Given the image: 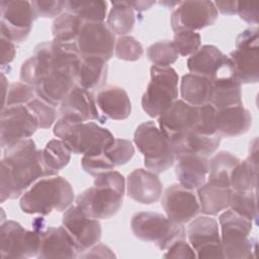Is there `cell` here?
<instances>
[{
	"label": "cell",
	"instance_id": "6da1fadb",
	"mask_svg": "<svg viewBox=\"0 0 259 259\" xmlns=\"http://www.w3.org/2000/svg\"><path fill=\"white\" fill-rule=\"evenodd\" d=\"M55 174L46 166L41 150L31 139L4 149L0 172V201L15 199L41 177Z\"/></svg>",
	"mask_w": 259,
	"mask_h": 259
},
{
	"label": "cell",
	"instance_id": "7a4b0ae2",
	"mask_svg": "<svg viewBox=\"0 0 259 259\" xmlns=\"http://www.w3.org/2000/svg\"><path fill=\"white\" fill-rule=\"evenodd\" d=\"M124 189V177L110 170L95 176L94 185L77 196L76 205L89 218L110 219L122 206Z\"/></svg>",
	"mask_w": 259,
	"mask_h": 259
},
{
	"label": "cell",
	"instance_id": "3957f363",
	"mask_svg": "<svg viewBox=\"0 0 259 259\" xmlns=\"http://www.w3.org/2000/svg\"><path fill=\"white\" fill-rule=\"evenodd\" d=\"M74 190L62 176L44 177L34 182L20 196L19 206L28 214L49 215L52 211H63L71 206Z\"/></svg>",
	"mask_w": 259,
	"mask_h": 259
},
{
	"label": "cell",
	"instance_id": "277c9868",
	"mask_svg": "<svg viewBox=\"0 0 259 259\" xmlns=\"http://www.w3.org/2000/svg\"><path fill=\"white\" fill-rule=\"evenodd\" d=\"M53 132L68 145L73 154L77 155L103 153L115 139L107 128L95 122H82L65 115H60Z\"/></svg>",
	"mask_w": 259,
	"mask_h": 259
},
{
	"label": "cell",
	"instance_id": "5b68a950",
	"mask_svg": "<svg viewBox=\"0 0 259 259\" xmlns=\"http://www.w3.org/2000/svg\"><path fill=\"white\" fill-rule=\"evenodd\" d=\"M224 258L249 259L255 257L256 242L251 238L253 222L228 209L219 217Z\"/></svg>",
	"mask_w": 259,
	"mask_h": 259
},
{
	"label": "cell",
	"instance_id": "8992f818",
	"mask_svg": "<svg viewBox=\"0 0 259 259\" xmlns=\"http://www.w3.org/2000/svg\"><path fill=\"white\" fill-rule=\"evenodd\" d=\"M134 143L144 156L145 167L156 174L168 170L176 160L169 140L154 121L138 125Z\"/></svg>",
	"mask_w": 259,
	"mask_h": 259
},
{
	"label": "cell",
	"instance_id": "52a82bcc",
	"mask_svg": "<svg viewBox=\"0 0 259 259\" xmlns=\"http://www.w3.org/2000/svg\"><path fill=\"white\" fill-rule=\"evenodd\" d=\"M131 227L138 239L153 242L162 251L166 250L175 241L186 238L183 224L173 223L159 212H137L132 218Z\"/></svg>",
	"mask_w": 259,
	"mask_h": 259
},
{
	"label": "cell",
	"instance_id": "ba28073f",
	"mask_svg": "<svg viewBox=\"0 0 259 259\" xmlns=\"http://www.w3.org/2000/svg\"><path fill=\"white\" fill-rule=\"evenodd\" d=\"M151 80L142 97V107L151 117H158L178 97L179 76L172 67L153 65Z\"/></svg>",
	"mask_w": 259,
	"mask_h": 259
},
{
	"label": "cell",
	"instance_id": "9c48e42d",
	"mask_svg": "<svg viewBox=\"0 0 259 259\" xmlns=\"http://www.w3.org/2000/svg\"><path fill=\"white\" fill-rule=\"evenodd\" d=\"M259 29L243 30L236 39V49L230 53L235 78L241 84L257 83L259 80Z\"/></svg>",
	"mask_w": 259,
	"mask_h": 259
},
{
	"label": "cell",
	"instance_id": "30bf717a",
	"mask_svg": "<svg viewBox=\"0 0 259 259\" xmlns=\"http://www.w3.org/2000/svg\"><path fill=\"white\" fill-rule=\"evenodd\" d=\"M39 231L24 229L19 223L6 221L0 227V254L3 259L36 257L39 249Z\"/></svg>",
	"mask_w": 259,
	"mask_h": 259
},
{
	"label": "cell",
	"instance_id": "8fae6325",
	"mask_svg": "<svg viewBox=\"0 0 259 259\" xmlns=\"http://www.w3.org/2000/svg\"><path fill=\"white\" fill-rule=\"evenodd\" d=\"M1 37L15 42L24 41L29 35L33 21L37 17L31 2L20 0H2Z\"/></svg>",
	"mask_w": 259,
	"mask_h": 259
},
{
	"label": "cell",
	"instance_id": "7c38bea8",
	"mask_svg": "<svg viewBox=\"0 0 259 259\" xmlns=\"http://www.w3.org/2000/svg\"><path fill=\"white\" fill-rule=\"evenodd\" d=\"M37 128V119L26 105L3 108L0 121L1 148L6 149L22 140L30 139Z\"/></svg>",
	"mask_w": 259,
	"mask_h": 259
},
{
	"label": "cell",
	"instance_id": "4fadbf2b",
	"mask_svg": "<svg viewBox=\"0 0 259 259\" xmlns=\"http://www.w3.org/2000/svg\"><path fill=\"white\" fill-rule=\"evenodd\" d=\"M189 244L197 258H224L219 223L210 215L195 217L186 229Z\"/></svg>",
	"mask_w": 259,
	"mask_h": 259
},
{
	"label": "cell",
	"instance_id": "5bb4252c",
	"mask_svg": "<svg viewBox=\"0 0 259 259\" xmlns=\"http://www.w3.org/2000/svg\"><path fill=\"white\" fill-rule=\"evenodd\" d=\"M114 33L104 22H82L76 45L81 58H98L107 62L115 48Z\"/></svg>",
	"mask_w": 259,
	"mask_h": 259
},
{
	"label": "cell",
	"instance_id": "9a60e30c",
	"mask_svg": "<svg viewBox=\"0 0 259 259\" xmlns=\"http://www.w3.org/2000/svg\"><path fill=\"white\" fill-rule=\"evenodd\" d=\"M218 18V10L211 1L195 0L180 2L171 14V27L174 32L195 31L212 25Z\"/></svg>",
	"mask_w": 259,
	"mask_h": 259
},
{
	"label": "cell",
	"instance_id": "2e32d148",
	"mask_svg": "<svg viewBox=\"0 0 259 259\" xmlns=\"http://www.w3.org/2000/svg\"><path fill=\"white\" fill-rule=\"evenodd\" d=\"M35 57L38 58L44 76L53 70L70 69L77 73L81 63V55L76 42L47 41L39 44L34 49Z\"/></svg>",
	"mask_w": 259,
	"mask_h": 259
},
{
	"label": "cell",
	"instance_id": "e0dca14e",
	"mask_svg": "<svg viewBox=\"0 0 259 259\" xmlns=\"http://www.w3.org/2000/svg\"><path fill=\"white\" fill-rule=\"evenodd\" d=\"M162 206L166 217L173 223L185 224L194 219L200 211L198 198L193 190L181 184H172L163 195Z\"/></svg>",
	"mask_w": 259,
	"mask_h": 259
},
{
	"label": "cell",
	"instance_id": "ac0fdd59",
	"mask_svg": "<svg viewBox=\"0 0 259 259\" xmlns=\"http://www.w3.org/2000/svg\"><path fill=\"white\" fill-rule=\"evenodd\" d=\"M62 223L75 240L80 254L97 244L101 238L99 221L87 217L77 205H71L65 210Z\"/></svg>",
	"mask_w": 259,
	"mask_h": 259
},
{
	"label": "cell",
	"instance_id": "d6986e66",
	"mask_svg": "<svg viewBox=\"0 0 259 259\" xmlns=\"http://www.w3.org/2000/svg\"><path fill=\"white\" fill-rule=\"evenodd\" d=\"M196 117L197 106L177 99L158 116L159 128L172 143L194 130Z\"/></svg>",
	"mask_w": 259,
	"mask_h": 259
},
{
	"label": "cell",
	"instance_id": "ffe728a7",
	"mask_svg": "<svg viewBox=\"0 0 259 259\" xmlns=\"http://www.w3.org/2000/svg\"><path fill=\"white\" fill-rule=\"evenodd\" d=\"M40 243L37 258H77L78 246L64 226L48 227L39 231Z\"/></svg>",
	"mask_w": 259,
	"mask_h": 259
},
{
	"label": "cell",
	"instance_id": "44dd1931",
	"mask_svg": "<svg viewBox=\"0 0 259 259\" xmlns=\"http://www.w3.org/2000/svg\"><path fill=\"white\" fill-rule=\"evenodd\" d=\"M210 80L212 83L210 104L218 110L243 105L241 92L242 84L234 76L233 65L230 58Z\"/></svg>",
	"mask_w": 259,
	"mask_h": 259
},
{
	"label": "cell",
	"instance_id": "7402d4cb",
	"mask_svg": "<svg viewBox=\"0 0 259 259\" xmlns=\"http://www.w3.org/2000/svg\"><path fill=\"white\" fill-rule=\"evenodd\" d=\"M76 72L70 69L53 70L44 76L34 86L38 98L53 106L60 105L76 85Z\"/></svg>",
	"mask_w": 259,
	"mask_h": 259
},
{
	"label": "cell",
	"instance_id": "603a6c76",
	"mask_svg": "<svg viewBox=\"0 0 259 259\" xmlns=\"http://www.w3.org/2000/svg\"><path fill=\"white\" fill-rule=\"evenodd\" d=\"M127 195L135 201L151 204L158 201L162 194V182L158 175L150 170L135 169L126 179Z\"/></svg>",
	"mask_w": 259,
	"mask_h": 259
},
{
	"label": "cell",
	"instance_id": "cb8c5ba5",
	"mask_svg": "<svg viewBox=\"0 0 259 259\" xmlns=\"http://www.w3.org/2000/svg\"><path fill=\"white\" fill-rule=\"evenodd\" d=\"M59 113L60 115L69 116L82 122L89 120H100L104 122L99 115L92 94L78 85H75L62 101Z\"/></svg>",
	"mask_w": 259,
	"mask_h": 259
},
{
	"label": "cell",
	"instance_id": "d4e9b609",
	"mask_svg": "<svg viewBox=\"0 0 259 259\" xmlns=\"http://www.w3.org/2000/svg\"><path fill=\"white\" fill-rule=\"evenodd\" d=\"M175 173L179 184L194 190L203 185L208 173V160L206 157L192 154H182L176 157Z\"/></svg>",
	"mask_w": 259,
	"mask_h": 259
},
{
	"label": "cell",
	"instance_id": "484cf974",
	"mask_svg": "<svg viewBox=\"0 0 259 259\" xmlns=\"http://www.w3.org/2000/svg\"><path fill=\"white\" fill-rule=\"evenodd\" d=\"M96 104L106 117L115 120L125 119L132 112L128 94L118 86H107L101 89L97 93Z\"/></svg>",
	"mask_w": 259,
	"mask_h": 259
},
{
	"label": "cell",
	"instance_id": "4316f807",
	"mask_svg": "<svg viewBox=\"0 0 259 259\" xmlns=\"http://www.w3.org/2000/svg\"><path fill=\"white\" fill-rule=\"evenodd\" d=\"M228 60L229 56L223 54L217 47L204 45L188 58L187 68L191 74L211 79Z\"/></svg>",
	"mask_w": 259,
	"mask_h": 259
},
{
	"label": "cell",
	"instance_id": "83f0119b",
	"mask_svg": "<svg viewBox=\"0 0 259 259\" xmlns=\"http://www.w3.org/2000/svg\"><path fill=\"white\" fill-rule=\"evenodd\" d=\"M252 125V115L248 109L232 106L217 111V135L220 137H238L249 131Z\"/></svg>",
	"mask_w": 259,
	"mask_h": 259
},
{
	"label": "cell",
	"instance_id": "f1b7e54d",
	"mask_svg": "<svg viewBox=\"0 0 259 259\" xmlns=\"http://www.w3.org/2000/svg\"><path fill=\"white\" fill-rule=\"evenodd\" d=\"M258 179V143L255 138L250 144L249 156L234 168L230 186L236 191H252L257 188Z\"/></svg>",
	"mask_w": 259,
	"mask_h": 259
},
{
	"label": "cell",
	"instance_id": "f546056e",
	"mask_svg": "<svg viewBox=\"0 0 259 259\" xmlns=\"http://www.w3.org/2000/svg\"><path fill=\"white\" fill-rule=\"evenodd\" d=\"M221 139L222 137L219 135L208 136L190 131L170 144L175 157L182 154H192L207 157L218 150L221 144Z\"/></svg>",
	"mask_w": 259,
	"mask_h": 259
},
{
	"label": "cell",
	"instance_id": "4dcf8cb0",
	"mask_svg": "<svg viewBox=\"0 0 259 259\" xmlns=\"http://www.w3.org/2000/svg\"><path fill=\"white\" fill-rule=\"evenodd\" d=\"M233 189L209 182H205L197 188V198L200 211L206 215L219 214L230 207Z\"/></svg>",
	"mask_w": 259,
	"mask_h": 259
},
{
	"label": "cell",
	"instance_id": "1f68e13d",
	"mask_svg": "<svg viewBox=\"0 0 259 259\" xmlns=\"http://www.w3.org/2000/svg\"><path fill=\"white\" fill-rule=\"evenodd\" d=\"M180 94L182 100L193 106L210 103L212 94V83L207 77L186 74L182 76L180 83Z\"/></svg>",
	"mask_w": 259,
	"mask_h": 259
},
{
	"label": "cell",
	"instance_id": "d6a6232c",
	"mask_svg": "<svg viewBox=\"0 0 259 259\" xmlns=\"http://www.w3.org/2000/svg\"><path fill=\"white\" fill-rule=\"evenodd\" d=\"M108 66L98 58H82L77 70L76 85L85 90H94L101 87L107 78Z\"/></svg>",
	"mask_w": 259,
	"mask_h": 259
},
{
	"label": "cell",
	"instance_id": "836d02e7",
	"mask_svg": "<svg viewBox=\"0 0 259 259\" xmlns=\"http://www.w3.org/2000/svg\"><path fill=\"white\" fill-rule=\"evenodd\" d=\"M239 162V158L230 152L220 151L214 154L208 160L207 182L224 187H231V174Z\"/></svg>",
	"mask_w": 259,
	"mask_h": 259
},
{
	"label": "cell",
	"instance_id": "e575fe53",
	"mask_svg": "<svg viewBox=\"0 0 259 259\" xmlns=\"http://www.w3.org/2000/svg\"><path fill=\"white\" fill-rule=\"evenodd\" d=\"M111 9L107 16L106 25L117 35H124L131 32L136 22L134 9L127 1H112Z\"/></svg>",
	"mask_w": 259,
	"mask_h": 259
},
{
	"label": "cell",
	"instance_id": "d590c367",
	"mask_svg": "<svg viewBox=\"0 0 259 259\" xmlns=\"http://www.w3.org/2000/svg\"><path fill=\"white\" fill-rule=\"evenodd\" d=\"M41 152L46 166L55 175H58V172L69 164L72 154V151L64 141L56 139L49 141Z\"/></svg>",
	"mask_w": 259,
	"mask_h": 259
},
{
	"label": "cell",
	"instance_id": "8d00e7d4",
	"mask_svg": "<svg viewBox=\"0 0 259 259\" xmlns=\"http://www.w3.org/2000/svg\"><path fill=\"white\" fill-rule=\"evenodd\" d=\"M82 22L83 21L73 13H62L53 22L52 32L54 40L64 44L75 42V40H77Z\"/></svg>",
	"mask_w": 259,
	"mask_h": 259
},
{
	"label": "cell",
	"instance_id": "74e56055",
	"mask_svg": "<svg viewBox=\"0 0 259 259\" xmlns=\"http://www.w3.org/2000/svg\"><path fill=\"white\" fill-rule=\"evenodd\" d=\"M106 8L105 1H66L67 12L77 15L85 22H103Z\"/></svg>",
	"mask_w": 259,
	"mask_h": 259
},
{
	"label": "cell",
	"instance_id": "f35d334b",
	"mask_svg": "<svg viewBox=\"0 0 259 259\" xmlns=\"http://www.w3.org/2000/svg\"><path fill=\"white\" fill-rule=\"evenodd\" d=\"M231 209L239 215L256 223L257 222V194L256 190L236 191L233 190Z\"/></svg>",
	"mask_w": 259,
	"mask_h": 259
},
{
	"label": "cell",
	"instance_id": "ab89813d",
	"mask_svg": "<svg viewBox=\"0 0 259 259\" xmlns=\"http://www.w3.org/2000/svg\"><path fill=\"white\" fill-rule=\"evenodd\" d=\"M147 57L155 66L170 67L177 61L179 54L173 41L165 39L152 44L147 49Z\"/></svg>",
	"mask_w": 259,
	"mask_h": 259
},
{
	"label": "cell",
	"instance_id": "60d3db41",
	"mask_svg": "<svg viewBox=\"0 0 259 259\" xmlns=\"http://www.w3.org/2000/svg\"><path fill=\"white\" fill-rule=\"evenodd\" d=\"M35 90L33 86L23 82H13L9 84L6 97L3 101V108L24 105L35 98Z\"/></svg>",
	"mask_w": 259,
	"mask_h": 259
},
{
	"label": "cell",
	"instance_id": "b9f144b4",
	"mask_svg": "<svg viewBox=\"0 0 259 259\" xmlns=\"http://www.w3.org/2000/svg\"><path fill=\"white\" fill-rule=\"evenodd\" d=\"M104 154L114 166H121L126 164L133 158L135 147L128 140L115 138L112 144L104 150Z\"/></svg>",
	"mask_w": 259,
	"mask_h": 259
},
{
	"label": "cell",
	"instance_id": "7bdbcfd3",
	"mask_svg": "<svg viewBox=\"0 0 259 259\" xmlns=\"http://www.w3.org/2000/svg\"><path fill=\"white\" fill-rule=\"evenodd\" d=\"M115 57L123 61H138L144 54V49L139 40L131 35L119 36L115 41Z\"/></svg>",
	"mask_w": 259,
	"mask_h": 259
},
{
	"label": "cell",
	"instance_id": "ee69618b",
	"mask_svg": "<svg viewBox=\"0 0 259 259\" xmlns=\"http://www.w3.org/2000/svg\"><path fill=\"white\" fill-rule=\"evenodd\" d=\"M217 111L210 103L197 106V117L194 132L202 135H217Z\"/></svg>",
	"mask_w": 259,
	"mask_h": 259
},
{
	"label": "cell",
	"instance_id": "f6af8a7d",
	"mask_svg": "<svg viewBox=\"0 0 259 259\" xmlns=\"http://www.w3.org/2000/svg\"><path fill=\"white\" fill-rule=\"evenodd\" d=\"M26 106L37 119L38 127L49 128L55 123L57 118V110L55 106L49 104L38 97L32 99L26 104Z\"/></svg>",
	"mask_w": 259,
	"mask_h": 259
},
{
	"label": "cell",
	"instance_id": "bcb514c9",
	"mask_svg": "<svg viewBox=\"0 0 259 259\" xmlns=\"http://www.w3.org/2000/svg\"><path fill=\"white\" fill-rule=\"evenodd\" d=\"M173 44L179 56L187 57L196 52L201 45V37L198 32L191 30H181L174 32Z\"/></svg>",
	"mask_w": 259,
	"mask_h": 259
},
{
	"label": "cell",
	"instance_id": "7dc6e473",
	"mask_svg": "<svg viewBox=\"0 0 259 259\" xmlns=\"http://www.w3.org/2000/svg\"><path fill=\"white\" fill-rule=\"evenodd\" d=\"M81 166L86 173L94 177L101 173L113 170L115 167L104 152L92 155H83L81 159Z\"/></svg>",
	"mask_w": 259,
	"mask_h": 259
},
{
	"label": "cell",
	"instance_id": "c3c4849f",
	"mask_svg": "<svg viewBox=\"0 0 259 259\" xmlns=\"http://www.w3.org/2000/svg\"><path fill=\"white\" fill-rule=\"evenodd\" d=\"M32 8L37 17L53 18L62 14L66 7V1L61 0H37L31 1Z\"/></svg>",
	"mask_w": 259,
	"mask_h": 259
},
{
	"label": "cell",
	"instance_id": "681fc988",
	"mask_svg": "<svg viewBox=\"0 0 259 259\" xmlns=\"http://www.w3.org/2000/svg\"><path fill=\"white\" fill-rule=\"evenodd\" d=\"M42 77V71L38 59L33 55L23 62L20 69V81L30 86H35Z\"/></svg>",
	"mask_w": 259,
	"mask_h": 259
},
{
	"label": "cell",
	"instance_id": "f907efd6",
	"mask_svg": "<svg viewBox=\"0 0 259 259\" xmlns=\"http://www.w3.org/2000/svg\"><path fill=\"white\" fill-rule=\"evenodd\" d=\"M164 258H195L196 253L191 247V245L186 242L185 239H180L172 243L167 249L166 252L163 255Z\"/></svg>",
	"mask_w": 259,
	"mask_h": 259
},
{
	"label": "cell",
	"instance_id": "816d5d0a",
	"mask_svg": "<svg viewBox=\"0 0 259 259\" xmlns=\"http://www.w3.org/2000/svg\"><path fill=\"white\" fill-rule=\"evenodd\" d=\"M237 13L240 18L250 24L258 23V5L252 2H238Z\"/></svg>",
	"mask_w": 259,
	"mask_h": 259
},
{
	"label": "cell",
	"instance_id": "f5cc1de1",
	"mask_svg": "<svg viewBox=\"0 0 259 259\" xmlns=\"http://www.w3.org/2000/svg\"><path fill=\"white\" fill-rule=\"evenodd\" d=\"M1 45V66L4 67L9 65L16 55V48L15 44L9 39L1 37L0 39Z\"/></svg>",
	"mask_w": 259,
	"mask_h": 259
},
{
	"label": "cell",
	"instance_id": "db71d44e",
	"mask_svg": "<svg viewBox=\"0 0 259 259\" xmlns=\"http://www.w3.org/2000/svg\"><path fill=\"white\" fill-rule=\"evenodd\" d=\"M79 257H81V258H88V257H92V258H96V257L113 258V257H115V255L113 254V252L107 246L97 243L94 246H92L91 248H89L88 250L81 253L79 255Z\"/></svg>",
	"mask_w": 259,
	"mask_h": 259
},
{
	"label": "cell",
	"instance_id": "11a10c76",
	"mask_svg": "<svg viewBox=\"0 0 259 259\" xmlns=\"http://www.w3.org/2000/svg\"><path fill=\"white\" fill-rule=\"evenodd\" d=\"M217 10L225 15L237 14L238 1H215L213 2Z\"/></svg>",
	"mask_w": 259,
	"mask_h": 259
},
{
	"label": "cell",
	"instance_id": "9f6ffc18",
	"mask_svg": "<svg viewBox=\"0 0 259 259\" xmlns=\"http://www.w3.org/2000/svg\"><path fill=\"white\" fill-rule=\"evenodd\" d=\"M128 5L137 11H145L155 4V1H127Z\"/></svg>",
	"mask_w": 259,
	"mask_h": 259
}]
</instances>
